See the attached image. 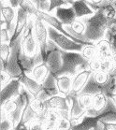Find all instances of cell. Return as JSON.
Returning a JSON list of instances; mask_svg holds the SVG:
<instances>
[{
  "label": "cell",
  "mask_w": 116,
  "mask_h": 130,
  "mask_svg": "<svg viewBox=\"0 0 116 130\" xmlns=\"http://www.w3.org/2000/svg\"><path fill=\"white\" fill-rule=\"evenodd\" d=\"M81 20L86 24V31L84 36L89 40L95 43L100 39H104L110 22L107 21L106 18L103 16L101 9L95 12L91 17L84 18Z\"/></svg>",
  "instance_id": "cell-1"
},
{
  "label": "cell",
  "mask_w": 116,
  "mask_h": 130,
  "mask_svg": "<svg viewBox=\"0 0 116 130\" xmlns=\"http://www.w3.org/2000/svg\"><path fill=\"white\" fill-rule=\"evenodd\" d=\"M62 60L63 65L55 77L61 75H69L74 77L78 73L88 69V61L81 56L80 53H70V52H63Z\"/></svg>",
  "instance_id": "cell-2"
},
{
  "label": "cell",
  "mask_w": 116,
  "mask_h": 130,
  "mask_svg": "<svg viewBox=\"0 0 116 130\" xmlns=\"http://www.w3.org/2000/svg\"><path fill=\"white\" fill-rule=\"evenodd\" d=\"M11 53L7 64V72L10 75L12 79H19L24 74L21 65V46L22 37L10 43Z\"/></svg>",
  "instance_id": "cell-3"
},
{
  "label": "cell",
  "mask_w": 116,
  "mask_h": 130,
  "mask_svg": "<svg viewBox=\"0 0 116 130\" xmlns=\"http://www.w3.org/2000/svg\"><path fill=\"white\" fill-rule=\"evenodd\" d=\"M48 26L49 39H51L57 47L63 52H70V53H80L82 49V44H79L67 36L63 35L53 27Z\"/></svg>",
  "instance_id": "cell-4"
},
{
  "label": "cell",
  "mask_w": 116,
  "mask_h": 130,
  "mask_svg": "<svg viewBox=\"0 0 116 130\" xmlns=\"http://www.w3.org/2000/svg\"><path fill=\"white\" fill-rule=\"evenodd\" d=\"M33 35L35 37L37 42L39 46L40 53L42 55L43 61L46 62V49H47L48 41H49V33L48 26L38 16L34 17V24H33Z\"/></svg>",
  "instance_id": "cell-5"
},
{
  "label": "cell",
  "mask_w": 116,
  "mask_h": 130,
  "mask_svg": "<svg viewBox=\"0 0 116 130\" xmlns=\"http://www.w3.org/2000/svg\"><path fill=\"white\" fill-rule=\"evenodd\" d=\"M0 11H1V18L4 19L6 23V27L9 31L10 37L14 36L15 26H16V17H17V10L9 6L8 0L0 1Z\"/></svg>",
  "instance_id": "cell-6"
},
{
  "label": "cell",
  "mask_w": 116,
  "mask_h": 130,
  "mask_svg": "<svg viewBox=\"0 0 116 130\" xmlns=\"http://www.w3.org/2000/svg\"><path fill=\"white\" fill-rule=\"evenodd\" d=\"M22 84L18 79H13L4 88L1 89V105L9 100L17 98L21 95Z\"/></svg>",
  "instance_id": "cell-7"
},
{
  "label": "cell",
  "mask_w": 116,
  "mask_h": 130,
  "mask_svg": "<svg viewBox=\"0 0 116 130\" xmlns=\"http://www.w3.org/2000/svg\"><path fill=\"white\" fill-rule=\"evenodd\" d=\"M54 15L63 24L64 26H71L73 23L77 20V16L72 7L70 8H58L54 11Z\"/></svg>",
  "instance_id": "cell-8"
},
{
  "label": "cell",
  "mask_w": 116,
  "mask_h": 130,
  "mask_svg": "<svg viewBox=\"0 0 116 130\" xmlns=\"http://www.w3.org/2000/svg\"><path fill=\"white\" fill-rule=\"evenodd\" d=\"M55 77V76H54ZM55 83L58 94L63 96H68L72 93L73 77L69 75H61L55 77Z\"/></svg>",
  "instance_id": "cell-9"
},
{
  "label": "cell",
  "mask_w": 116,
  "mask_h": 130,
  "mask_svg": "<svg viewBox=\"0 0 116 130\" xmlns=\"http://www.w3.org/2000/svg\"><path fill=\"white\" fill-rule=\"evenodd\" d=\"M37 16L40 18V19H41L42 21L44 22L47 25L53 27V28H54L55 30H57L58 32L61 33V34L67 36V37L69 38V39H71V38H70V36L65 32V28H64L63 24L59 21V20H58V19H57L56 17H55V16H54V15L50 14V13H47V12L39 11L38 12V14H37Z\"/></svg>",
  "instance_id": "cell-10"
},
{
  "label": "cell",
  "mask_w": 116,
  "mask_h": 130,
  "mask_svg": "<svg viewBox=\"0 0 116 130\" xmlns=\"http://www.w3.org/2000/svg\"><path fill=\"white\" fill-rule=\"evenodd\" d=\"M92 74L93 73L89 69H85V70L78 73L76 76H74L73 77V84H72V93L75 95H79L87 84Z\"/></svg>",
  "instance_id": "cell-11"
},
{
  "label": "cell",
  "mask_w": 116,
  "mask_h": 130,
  "mask_svg": "<svg viewBox=\"0 0 116 130\" xmlns=\"http://www.w3.org/2000/svg\"><path fill=\"white\" fill-rule=\"evenodd\" d=\"M48 109H54L57 110H69L70 111V99L69 96L56 95L52 96L48 101H46Z\"/></svg>",
  "instance_id": "cell-12"
},
{
  "label": "cell",
  "mask_w": 116,
  "mask_h": 130,
  "mask_svg": "<svg viewBox=\"0 0 116 130\" xmlns=\"http://www.w3.org/2000/svg\"><path fill=\"white\" fill-rule=\"evenodd\" d=\"M18 80H20V83L23 85V87L29 92L34 98H36L37 95L39 94L40 90L42 89V84L37 83L36 80H34L30 75H28V74H23Z\"/></svg>",
  "instance_id": "cell-13"
},
{
  "label": "cell",
  "mask_w": 116,
  "mask_h": 130,
  "mask_svg": "<svg viewBox=\"0 0 116 130\" xmlns=\"http://www.w3.org/2000/svg\"><path fill=\"white\" fill-rule=\"evenodd\" d=\"M46 64L48 67L50 68L51 70V74H53L54 76H55L57 72L61 69L63 65V60H62V53H61V50H56L54 51L53 53H51L48 55L47 59H46Z\"/></svg>",
  "instance_id": "cell-14"
},
{
  "label": "cell",
  "mask_w": 116,
  "mask_h": 130,
  "mask_svg": "<svg viewBox=\"0 0 116 130\" xmlns=\"http://www.w3.org/2000/svg\"><path fill=\"white\" fill-rule=\"evenodd\" d=\"M96 50H97V56L101 60L110 59L113 54L112 44L107 39H102L99 41L95 42Z\"/></svg>",
  "instance_id": "cell-15"
},
{
  "label": "cell",
  "mask_w": 116,
  "mask_h": 130,
  "mask_svg": "<svg viewBox=\"0 0 116 130\" xmlns=\"http://www.w3.org/2000/svg\"><path fill=\"white\" fill-rule=\"evenodd\" d=\"M50 74H51L50 68L48 67L46 62H43L41 64H39V65L36 66L35 68H33V70L31 71V73L29 75L36 80L37 83L42 84L46 80V79H47Z\"/></svg>",
  "instance_id": "cell-16"
},
{
  "label": "cell",
  "mask_w": 116,
  "mask_h": 130,
  "mask_svg": "<svg viewBox=\"0 0 116 130\" xmlns=\"http://www.w3.org/2000/svg\"><path fill=\"white\" fill-rule=\"evenodd\" d=\"M72 8L74 9L77 19H84V18L91 17L95 14L91 8L88 6L86 1L80 0V1H73Z\"/></svg>",
  "instance_id": "cell-17"
},
{
  "label": "cell",
  "mask_w": 116,
  "mask_h": 130,
  "mask_svg": "<svg viewBox=\"0 0 116 130\" xmlns=\"http://www.w3.org/2000/svg\"><path fill=\"white\" fill-rule=\"evenodd\" d=\"M110 98L105 95L104 93H98L94 95V100H93V109L95 110L98 116L101 115L102 113L105 112L106 108L109 104Z\"/></svg>",
  "instance_id": "cell-18"
},
{
  "label": "cell",
  "mask_w": 116,
  "mask_h": 130,
  "mask_svg": "<svg viewBox=\"0 0 116 130\" xmlns=\"http://www.w3.org/2000/svg\"><path fill=\"white\" fill-rule=\"evenodd\" d=\"M60 118L59 110L54 109H48L47 112L44 117V124L46 130H55L56 129L57 122Z\"/></svg>",
  "instance_id": "cell-19"
},
{
  "label": "cell",
  "mask_w": 116,
  "mask_h": 130,
  "mask_svg": "<svg viewBox=\"0 0 116 130\" xmlns=\"http://www.w3.org/2000/svg\"><path fill=\"white\" fill-rule=\"evenodd\" d=\"M29 105H30V107H31V109H32L42 120H44L45 114H46V112H47V110H48V106H47V104H46V102L40 100V99H39V98H33L32 99L30 100Z\"/></svg>",
  "instance_id": "cell-20"
},
{
  "label": "cell",
  "mask_w": 116,
  "mask_h": 130,
  "mask_svg": "<svg viewBox=\"0 0 116 130\" xmlns=\"http://www.w3.org/2000/svg\"><path fill=\"white\" fill-rule=\"evenodd\" d=\"M38 119H41V118L31 109V107H30V105H29V102H28L26 107H25V109H24V112H23V115H22V119L20 123L27 125V124H30L31 122L35 121V120H38Z\"/></svg>",
  "instance_id": "cell-21"
},
{
  "label": "cell",
  "mask_w": 116,
  "mask_h": 130,
  "mask_svg": "<svg viewBox=\"0 0 116 130\" xmlns=\"http://www.w3.org/2000/svg\"><path fill=\"white\" fill-rule=\"evenodd\" d=\"M80 53L81 54V56L84 57L85 60H87V61L93 59L94 57L97 55V50H96L95 43L84 45Z\"/></svg>",
  "instance_id": "cell-22"
},
{
  "label": "cell",
  "mask_w": 116,
  "mask_h": 130,
  "mask_svg": "<svg viewBox=\"0 0 116 130\" xmlns=\"http://www.w3.org/2000/svg\"><path fill=\"white\" fill-rule=\"evenodd\" d=\"M18 107V102L17 98L9 100L1 105V114H4L6 116H10L12 113L15 112V110L17 109Z\"/></svg>",
  "instance_id": "cell-23"
},
{
  "label": "cell",
  "mask_w": 116,
  "mask_h": 130,
  "mask_svg": "<svg viewBox=\"0 0 116 130\" xmlns=\"http://www.w3.org/2000/svg\"><path fill=\"white\" fill-rule=\"evenodd\" d=\"M101 12L109 22H111L116 17V9L112 6V0L107 1V4L101 9Z\"/></svg>",
  "instance_id": "cell-24"
},
{
  "label": "cell",
  "mask_w": 116,
  "mask_h": 130,
  "mask_svg": "<svg viewBox=\"0 0 116 130\" xmlns=\"http://www.w3.org/2000/svg\"><path fill=\"white\" fill-rule=\"evenodd\" d=\"M78 100L80 103V107L84 110H89L93 108V100H94V95H88V94H82V95H78Z\"/></svg>",
  "instance_id": "cell-25"
},
{
  "label": "cell",
  "mask_w": 116,
  "mask_h": 130,
  "mask_svg": "<svg viewBox=\"0 0 116 130\" xmlns=\"http://www.w3.org/2000/svg\"><path fill=\"white\" fill-rule=\"evenodd\" d=\"M92 76L94 78V80H95V83L101 86H106L111 80L110 74L103 72L101 70L98 71V72H95V73H93Z\"/></svg>",
  "instance_id": "cell-26"
},
{
  "label": "cell",
  "mask_w": 116,
  "mask_h": 130,
  "mask_svg": "<svg viewBox=\"0 0 116 130\" xmlns=\"http://www.w3.org/2000/svg\"><path fill=\"white\" fill-rule=\"evenodd\" d=\"M20 8H22L24 11L27 12L30 16H37L39 12L34 1H31V0H22Z\"/></svg>",
  "instance_id": "cell-27"
},
{
  "label": "cell",
  "mask_w": 116,
  "mask_h": 130,
  "mask_svg": "<svg viewBox=\"0 0 116 130\" xmlns=\"http://www.w3.org/2000/svg\"><path fill=\"white\" fill-rule=\"evenodd\" d=\"M101 64H102V60L96 55L93 59L88 61V69L92 73L98 72V71L101 70Z\"/></svg>",
  "instance_id": "cell-28"
},
{
  "label": "cell",
  "mask_w": 116,
  "mask_h": 130,
  "mask_svg": "<svg viewBox=\"0 0 116 130\" xmlns=\"http://www.w3.org/2000/svg\"><path fill=\"white\" fill-rule=\"evenodd\" d=\"M72 127H73V124H72L71 119L60 117L57 122L55 130H71Z\"/></svg>",
  "instance_id": "cell-29"
},
{
  "label": "cell",
  "mask_w": 116,
  "mask_h": 130,
  "mask_svg": "<svg viewBox=\"0 0 116 130\" xmlns=\"http://www.w3.org/2000/svg\"><path fill=\"white\" fill-rule=\"evenodd\" d=\"M116 36V17L113 19L112 21L110 22L109 26H108L107 32L105 34V39L110 40V42L112 41L113 38Z\"/></svg>",
  "instance_id": "cell-30"
},
{
  "label": "cell",
  "mask_w": 116,
  "mask_h": 130,
  "mask_svg": "<svg viewBox=\"0 0 116 130\" xmlns=\"http://www.w3.org/2000/svg\"><path fill=\"white\" fill-rule=\"evenodd\" d=\"M15 126L9 116L1 114V124L0 130H14Z\"/></svg>",
  "instance_id": "cell-31"
},
{
  "label": "cell",
  "mask_w": 116,
  "mask_h": 130,
  "mask_svg": "<svg viewBox=\"0 0 116 130\" xmlns=\"http://www.w3.org/2000/svg\"><path fill=\"white\" fill-rule=\"evenodd\" d=\"M72 29L74 30L75 32L80 34V35H84L85 31H86V24L81 19H77L76 21L73 23L71 25Z\"/></svg>",
  "instance_id": "cell-32"
},
{
  "label": "cell",
  "mask_w": 116,
  "mask_h": 130,
  "mask_svg": "<svg viewBox=\"0 0 116 130\" xmlns=\"http://www.w3.org/2000/svg\"><path fill=\"white\" fill-rule=\"evenodd\" d=\"M86 2L88 6L91 8V9L95 13L107 4V0H88Z\"/></svg>",
  "instance_id": "cell-33"
},
{
  "label": "cell",
  "mask_w": 116,
  "mask_h": 130,
  "mask_svg": "<svg viewBox=\"0 0 116 130\" xmlns=\"http://www.w3.org/2000/svg\"><path fill=\"white\" fill-rule=\"evenodd\" d=\"M34 3L39 11L49 13L50 7H51V0H36L34 1Z\"/></svg>",
  "instance_id": "cell-34"
},
{
  "label": "cell",
  "mask_w": 116,
  "mask_h": 130,
  "mask_svg": "<svg viewBox=\"0 0 116 130\" xmlns=\"http://www.w3.org/2000/svg\"><path fill=\"white\" fill-rule=\"evenodd\" d=\"M0 51H1V59L8 63V60H9L10 53H11L10 45L6 44V43H1L0 44Z\"/></svg>",
  "instance_id": "cell-35"
},
{
  "label": "cell",
  "mask_w": 116,
  "mask_h": 130,
  "mask_svg": "<svg viewBox=\"0 0 116 130\" xmlns=\"http://www.w3.org/2000/svg\"><path fill=\"white\" fill-rule=\"evenodd\" d=\"M27 129L28 130H46L44 121H43L42 119H38V120H35V121L31 122L30 124H27Z\"/></svg>",
  "instance_id": "cell-36"
},
{
  "label": "cell",
  "mask_w": 116,
  "mask_h": 130,
  "mask_svg": "<svg viewBox=\"0 0 116 130\" xmlns=\"http://www.w3.org/2000/svg\"><path fill=\"white\" fill-rule=\"evenodd\" d=\"M113 70H114V66H113V64H112L111 58H110V59L102 60L101 71H103V72H106V73L110 74Z\"/></svg>",
  "instance_id": "cell-37"
},
{
  "label": "cell",
  "mask_w": 116,
  "mask_h": 130,
  "mask_svg": "<svg viewBox=\"0 0 116 130\" xmlns=\"http://www.w3.org/2000/svg\"><path fill=\"white\" fill-rule=\"evenodd\" d=\"M10 42H11V37L9 35L7 27L1 26V43L10 44Z\"/></svg>",
  "instance_id": "cell-38"
},
{
  "label": "cell",
  "mask_w": 116,
  "mask_h": 130,
  "mask_svg": "<svg viewBox=\"0 0 116 130\" xmlns=\"http://www.w3.org/2000/svg\"><path fill=\"white\" fill-rule=\"evenodd\" d=\"M13 80L8 72H0V80H1V89L7 86L11 80Z\"/></svg>",
  "instance_id": "cell-39"
},
{
  "label": "cell",
  "mask_w": 116,
  "mask_h": 130,
  "mask_svg": "<svg viewBox=\"0 0 116 130\" xmlns=\"http://www.w3.org/2000/svg\"><path fill=\"white\" fill-rule=\"evenodd\" d=\"M8 3L11 8L14 9H17L20 8V4H21V0H8Z\"/></svg>",
  "instance_id": "cell-40"
},
{
  "label": "cell",
  "mask_w": 116,
  "mask_h": 130,
  "mask_svg": "<svg viewBox=\"0 0 116 130\" xmlns=\"http://www.w3.org/2000/svg\"><path fill=\"white\" fill-rule=\"evenodd\" d=\"M104 130H116V124H105Z\"/></svg>",
  "instance_id": "cell-41"
},
{
  "label": "cell",
  "mask_w": 116,
  "mask_h": 130,
  "mask_svg": "<svg viewBox=\"0 0 116 130\" xmlns=\"http://www.w3.org/2000/svg\"><path fill=\"white\" fill-rule=\"evenodd\" d=\"M14 130H28V129H27V125H25V124L20 123L17 126L15 127Z\"/></svg>",
  "instance_id": "cell-42"
},
{
  "label": "cell",
  "mask_w": 116,
  "mask_h": 130,
  "mask_svg": "<svg viewBox=\"0 0 116 130\" xmlns=\"http://www.w3.org/2000/svg\"><path fill=\"white\" fill-rule=\"evenodd\" d=\"M111 61H112V64L114 66V70H116V52L113 53L112 56H111Z\"/></svg>",
  "instance_id": "cell-43"
},
{
  "label": "cell",
  "mask_w": 116,
  "mask_h": 130,
  "mask_svg": "<svg viewBox=\"0 0 116 130\" xmlns=\"http://www.w3.org/2000/svg\"><path fill=\"white\" fill-rule=\"evenodd\" d=\"M111 44H112V49H113V53L116 52V36L113 38L112 41H111Z\"/></svg>",
  "instance_id": "cell-44"
},
{
  "label": "cell",
  "mask_w": 116,
  "mask_h": 130,
  "mask_svg": "<svg viewBox=\"0 0 116 130\" xmlns=\"http://www.w3.org/2000/svg\"><path fill=\"white\" fill-rule=\"evenodd\" d=\"M110 99L112 100V102L115 104V106H116V94H114V95H111V96H110Z\"/></svg>",
  "instance_id": "cell-45"
},
{
  "label": "cell",
  "mask_w": 116,
  "mask_h": 130,
  "mask_svg": "<svg viewBox=\"0 0 116 130\" xmlns=\"http://www.w3.org/2000/svg\"><path fill=\"white\" fill-rule=\"evenodd\" d=\"M112 6L116 9V0H112Z\"/></svg>",
  "instance_id": "cell-46"
}]
</instances>
